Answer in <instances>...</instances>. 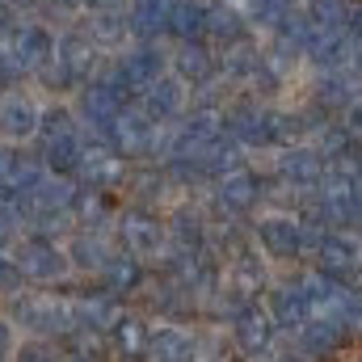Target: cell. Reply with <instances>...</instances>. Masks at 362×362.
<instances>
[{
    "label": "cell",
    "instance_id": "obj_1",
    "mask_svg": "<svg viewBox=\"0 0 362 362\" xmlns=\"http://www.w3.org/2000/svg\"><path fill=\"white\" fill-rule=\"evenodd\" d=\"M0 55L13 64V72H38L55 55V34L47 25H38V21L4 25L0 30Z\"/></svg>",
    "mask_w": 362,
    "mask_h": 362
},
{
    "label": "cell",
    "instance_id": "obj_2",
    "mask_svg": "<svg viewBox=\"0 0 362 362\" xmlns=\"http://www.w3.org/2000/svg\"><path fill=\"white\" fill-rule=\"evenodd\" d=\"M165 68H169V64H165V55H160L156 47H148V42H144V47L127 51V55L114 64V72H110L105 81L122 93V97H131V93H144L152 81H160V76H165Z\"/></svg>",
    "mask_w": 362,
    "mask_h": 362
},
{
    "label": "cell",
    "instance_id": "obj_3",
    "mask_svg": "<svg viewBox=\"0 0 362 362\" xmlns=\"http://www.w3.org/2000/svg\"><path fill=\"white\" fill-rule=\"evenodd\" d=\"M38 118H42V110L34 105V97H25L21 89L0 93V135L4 139H30V135H38Z\"/></svg>",
    "mask_w": 362,
    "mask_h": 362
},
{
    "label": "cell",
    "instance_id": "obj_4",
    "mask_svg": "<svg viewBox=\"0 0 362 362\" xmlns=\"http://www.w3.org/2000/svg\"><path fill=\"white\" fill-rule=\"evenodd\" d=\"M156 127L160 122H169V118H177L181 110H185V81L177 76H160V81H152L148 89H144V105H139Z\"/></svg>",
    "mask_w": 362,
    "mask_h": 362
},
{
    "label": "cell",
    "instance_id": "obj_5",
    "mask_svg": "<svg viewBox=\"0 0 362 362\" xmlns=\"http://www.w3.org/2000/svg\"><path fill=\"white\" fill-rule=\"evenodd\" d=\"M55 59L76 76V85L89 81L93 64H97V42L89 38V30H68V34H59V38H55Z\"/></svg>",
    "mask_w": 362,
    "mask_h": 362
},
{
    "label": "cell",
    "instance_id": "obj_6",
    "mask_svg": "<svg viewBox=\"0 0 362 362\" xmlns=\"http://www.w3.org/2000/svg\"><path fill=\"white\" fill-rule=\"evenodd\" d=\"M303 55H312L320 68H337V64H346V59H350V38H346V30H325V25H312Z\"/></svg>",
    "mask_w": 362,
    "mask_h": 362
},
{
    "label": "cell",
    "instance_id": "obj_7",
    "mask_svg": "<svg viewBox=\"0 0 362 362\" xmlns=\"http://www.w3.org/2000/svg\"><path fill=\"white\" fill-rule=\"evenodd\" d=\"M165 34H173L177 42H198L206 34V8L198 0H173L169 4V21Z\"/></svg>",
    "mask_w": 362,
    "mask_h": 362
},
{
    "label": "cell",
    "instance_id": "obj_8",
    "mask_svg": "<svg viewBox=\"0 0 362 362\" xmlns=\"http://www.w3.org/2000/svg\"><path fill=\"white\" fill-rule=\"evenodd\" d=\"M169 4H173V0H131V8H127V25H131V34H139V38H156V34H165Z\"/></svg>",
    "mask_w": 362,
    "mask_h": 362
},
{
    "label": "cell",
    "instance_id": "obj_9",
    "mask_svg": "<svg viewBox=\"0 0 362 362\" xmlns=\"http://www.w3.org/2000/svg\"><path fill=\"white\" fill-rule=\"evenodd\" d=\"M206 34H211L215 42H223V51H228V47L245 42L249 25H245V17L223 0V4H215V8H206Z\"/></svg>",
    "mask_w": 362,
    "mask_h": 362
},
{
    "label": "cell",
    "instance_id": "obj_10",
    "mask_svg": "<svg viewBox=\"0 0 362 362\" xmlns=\"http://www.w3.org/2000/svg\"><path fill=\"white\" fill-rule=\"evenodd\" d=\"M173 68H177V81H185V85H206L215 76V55L202 42H181V55Z\"/></svg>",
    "mask_w": 362,
    "mask_h": 362
},
{
    "label": "cell",
    "instance_id": "obj_11",
    "mask_svg": "<svg viewBox=\"0 0 362 362\" xmlns=\"http://www.w3.org/2000/svg\"><path fill=\"white\" fill-rule=\"evenodd\" d=\"M81 173L89 181V189H110V185L122 181V156H114V152H85Z\"/></svg>",
    "mask_w": 362,
    "mask_h": 362
},
{
    "label": "cell",
    "instance_id": "obj_12",
    "mask_svg": "<svg viewBox=\"0 0 362 362\" xmlns=\"http://www.w3.org/2000/svg\"><path fill=\"white\" fill-rule=\"evenodd\" d=\"M81 160H85V148H81V135H76V131L47 139V165H51L55 173H76Z\"/></svg>",
    "mask_w": 362,
    "mask_h": 362
},
{
    "label": "cell",
    "instance_id": "obj_13",
    "mask_svg": "<svg viewBox=\"0 0 362 362\" xmlns=\"http://www.w3.org/2000/svg\"><path fill=\"white\" fill-rule=\"evenodd\" d=\"M122 34H131V25H127V17H122L118 8H101V13H93L89 38L97 42V47H118Z\"/></svg>",
    "mask_w": 362,
    "mask_h": 362
},
{
    "label": "cell",
    "instance_id": "obj_14",
    "mask_svg": "<svg viewBox=\"0 0 362 362\" xmlns=\"http://www.w3.org/2000/svg\"><path fill=\"white\" fill-rule=\"evenodd\" d=\"M350 13L354 4L350 0H308V21L312 25H325V30H346L350 25Z\"/></svg>",
    "mask_w": 362,
    "mask_h": 362
},
{
    "label": "cell",
    "instance_id": "obj_15",
    "mask_svg": "<svg viewBox=\"0 0 362 362\" xmlns=\"http://www.w3.org/2000/svg\"><path fill=\"white\" fill-rule=\"evenodd\" d=\"M262 245L270 249L274 257H291L299 249V228L291 219H266L262 223Z\"/></svg>",
    "mask_w": 362,
    "mask_h": 362
},
{
    "label": "cell",
    "instance_id": "obj_16",
    "mask_svg": "<svg viewBox=\"0 0 362 362\" xmlns=\"http://www.w3.org/2000/svg\"><path fill=\"white\" fill-rule=\"evenodd\" d=\"M21 270H30V274H38V278H47V274L59 270V253H55L51 245L34 240V245H25V249H21Z\"/></svg>",
    "mask_w": 362,
    "mask_h": 362
},
{
    "label": "cell",
    "instance_id": "obj_17",
    "mask_svg": "<svg viewBox=\"0 0 362 362\" xmlns=\"http://www.w3.org/2000/svg\"><path fill=\"white\" fill-rule=\"evenodd\" d=\"M219 198H223L228 206L245 211V206H253L257 185H253V177H249V173H232V177H223V185H219Z\"/></svg>",
    "mask_w": 362,
    "mask_h": 362
},
{
    "label": "cell",
    "instance_id": "obj_18",
    "mask_svg": "<svg viewBox=\"0 0 362 362\" xmlns=\"http://www.w3.org/2000/svg\"><path fill=\"white\" fill-rule=\"evenodd\" d=\"M286 13H291V0H249V21H257L266 30H274Z\"/></svg>",
    "mask_w": 362,
    "mask_h": 362
},
{
    "label": "cell",
    "instance_id": "obj_19",
    "mask_svg": "<svg viewBox=\"0 0 362 362\" xmlns=\"http://www.w3.org/2000/svg\"><path fill=\"white\" fill-rule=\"evenodd\" d=\"M286 177H295V181H316V177H320V165H316V156H308V152H291V156H286Z\"/></svg>",
    "mask_w": 362,
    "mask_h": 362
},
{
    "label": "cell",
    "instance_id": "obj_20",
    "mask_svg": "<svg viewBox=\"0 0 362 362\" xmlns=\"http://www.w3.org/2000/svg\"><path fill=\"white\" fill-rule=\"evenodd\" d=\"M127 240H131L135 249H152V245L160 240V232H156L152 219H131V223H127Z\"/></svg>",
    "mask_w": 362,
    "mask_h": 362
},
{
    "label": "cell",
    "instance_id": "obj_21",
    "mask_svg": "<svg viewBox=\"0 0 362 362\" xmlns=\"http://www.w3.org/2000/svg\"><path fill=\"white\" fill-rule=\"evenodd\" d=\"M346 97H350V93H346V81H337V76L320 85V101H346Z\"/></svg>",
    "mask_w": 362,
    "mask_h": 362
},
{
    "label": "cell",
    "instance_id": "obj_22",
    "mask_svg": "<svg viewBox=\"0 0 362 362\" xmlns=\"http://www.w3.org/2000/svg\"><path fill=\"white\" fill-rule=\"evenodd\" d=\"M13 76H17V72H13V64L0 55V89H8V85H13Z\"/></svg>",
    "mask_w": 362,
    "mask_h": 362
},
{
    "label": "cell",
    "instance_id": "obj_23",
    "mask_svg": "<svg viewBox=\"0 0 362 362\" xmlns=\"http://www.w3.org/2000/svg\"><path fill=\"white\" fill-rule=\"evenodd\" d=\"M350 59H354V68H362V34L354 30V38H350Z\"/></svg>",
    "mask_w": 362,
    "mask_h": 362
},
{
    "label": "cell",
    "instance_id": "obj_24",
    "mask_svg": "<svg viewBox=\"0 0 362 362\" xmlns=\"http://www.w3.org/2000/svg\"><path fill=\"white\" fill-rule=\"evenodd\" d=\"M85 8H93V13H101V8H118V0H81Z\"/></svg>",
    "mask_w": 362,
    "mask_h": 362
},
{
    "label": "cell",
    "instance_id": "obj_25",
    "mask_svg": "<svg viewBox=\"0 0 362 362\" xmlns=\"http://www.w3.org/2000/svg\"><path fill=\"white\" fill-rule=\"evenodd\" d=\"M350 25H354V30H358V34H362V4H358V8H354V13H350Z\"/></svg>",
    "mask_w": 362,
    "mask_h": 362
},
{
    "label": "cell",
    "instance_id": "obj_26",
    "mask_svg": "<svg viewBox=\"0 0 362 362\" xmlns=\"http://www.w3.org/2000/svg\"><path fill=\"white\" fill-rule=\"evenodd\" d=\"M4 25H8V21H4V0H0V30H4Z\"/></svg>",
    "mask_w": 362,
    "mask_h": 362
},
{
    "label": "cell",
    "instance_id": "obj_27",
    "mask_svg": "<svg viewBox=\"0 0 362 362\" xmlns=\"http://www.w3.org/2000/svg\"><path fill=\"white\" fill-rule=\"evenodd\" d=\"M228 4H232V0H228Z\"/></svg>",
    "mask_w": 362,
    "mask_h": 362
}]
</instances>
